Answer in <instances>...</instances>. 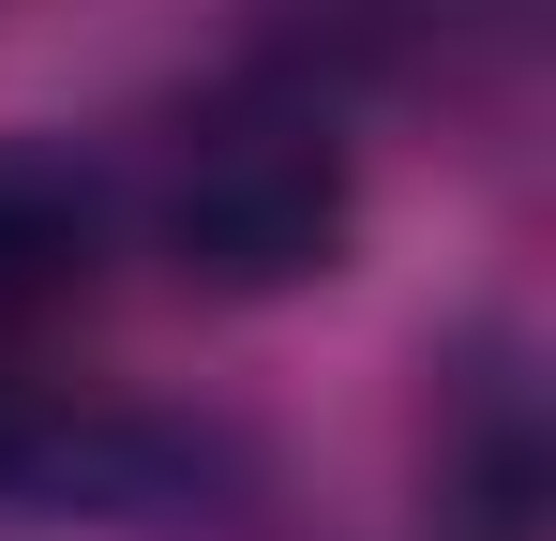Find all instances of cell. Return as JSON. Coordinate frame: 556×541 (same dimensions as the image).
I'll return each mask as SVG.
<instances>
[{
	"label": "cell",
	"mask_w": 556,
	"mask_h": 541,
	"mask_svg": "<svg viewBox=\"0 0 556 541\" xmlns=\"http://www.w3.org/2000/svg\"><path fill=\"white\" fill-rule=\"evenodd\" d=\"M121 196L105 166H76L61 136H0V361H46L61 316H91Z\"/></svg>",
	"instance_id": "7a4b0ae2"
},
{
	"label": "cell",
	"mask_w": 556,
	"mask_h": 541,
	"mask_svg": "<svg viewBox=\"0 0 556 541\" xmlns=\"http://www.w3.org/2000/svg\"><path fill=\"white\" fill-rule=\"evenodd\" d=\"M105 196H121V226L181 270L195 301H286V286H316L346 256L362 151H346V105L301 61H226V76H195L136 136V166Z\"/></svg>",
	"instance_id": "6da1fadb"
}]
</instances>
